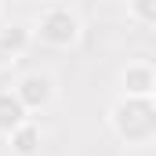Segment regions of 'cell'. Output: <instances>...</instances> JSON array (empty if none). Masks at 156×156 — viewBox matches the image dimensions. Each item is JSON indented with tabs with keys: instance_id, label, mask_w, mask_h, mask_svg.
I'll return each mask as SVG.
<instances>
[{
	"instance_id": "obj_1",
	"label": "cell",
	"mask_w": 156,
	"mask_h": 156,
	"mask_svg": "<svg viewBox=\"0 0 156 156\" xmlns=\"http://www.w3.org/2000/svg\"><path fill=\"white\" fill-rule=\"evenodd\" d=\"M105 123L127 149L156 145V98H116L105 109Z\"/></svg>"
},
{
	"instance_id": "obj_2",
	"label": "cell",
	"mask_w": 156,
	"mask_h": 156,
	"mask_svg": "<svg viewBox=\"0 0 156 156\" xmlns=\"http://www.w3.org/2000/svg\"><path fill=\"white\" fill-rule=\"evenodd\" d=\"M29 26L33 40L51 51H73L83 40V18L73 4H40Z\"/></svg>"
},
{
	"instance_id": "obj_3",
	"label": "cell",
	"mask_w": 156,
	"mask_h": 156,
	"mask_svg": "<svg viewBox=\"0 0 156 156\" xmlns=\"http://www.w3.org/2000/svg\"><path fill=\"white\" fill-rule=\"evenodd\" d=\"M15 94H18V102L26 105V113L37 120L40 113H47L55 102H58V80L51 76L47 69H26V73H18L15 76Z\"/></svg>"
},
{
	"instance_id": "obj_4",
	"label": "cell",
	"mask_w": 156,
	"mask_h": 156,
	"mask_svg": "<svg viewBox=\"0 0 156 156\" xmlns=\"http://www.w3.org/2000/svg\"><path fill=\"white\" fill-rule=\"evenodd\" d=\"M120 98H156V62L131 58L120 66Z\"/></svg>"
},
{
	"instance_id": "obj_5",
	"label": "cell",
	"mask_w": 156,
	"mask_h": 156,
	"mask_svg": "<svg viewBox=\"0 0 156 156\" xmlns=\"http://www.w3.org/2000/svg\"><path fill=\"white\" fill-rule=\"evenodd\" d=\"M33 44L37 40H33L29 22H4L0 26V66H18Z\"/></svg>"
},
{
	"instance_id": "obj_6",
	"label": "cell",
	"mask_w": 156,
	"mask_h": 156,
	"mask_svg": "<svg viewBox=\"0 0 156 156\" xmlns=\"http://www.w3.org/2000/svg\"><path fill=\"white\" fill-rule=\"evenodd\" d=\"M4 142H7V153L11 156H40L44 153V127H40V120H26Z\"/></svg>"
},
{
	"instance_id": "obj_7",
	"label": "cell",
	"mask_w": 156,
	"mask_h": 156,
	"mask_svg": "<svg viewBox=\"0 0 156 156\" xmlns=\"http://www.w3.org/2000/svg\"><path fill=\"white\" fill-rule=\"evenodd\" d=\"M26 120H33V116H29L26 105L18 102L15 87H11V83H0V138H7L11 131H18Z\"/></svg>"
},
{
	"instance_id": "obj_8",
	"label": "cell",
	"mask_w": 156,
	"mask_h": 156,
	"mask_svg": "<svg viewBox=\"0 0 156 156\" xmlns=\"http://www.w3.org/2000/svg\"><path fill=\"white\" fill-rule=\"evenodd\" d=\"M123 15H127V22H134L142 29H156V0H127Z\"/></svg>"
},
{
	"instance_id": "obj_9",
	"label": "cell",
	"mask_w": 156,
	"mask_h": 156,
	"mask_svg": "<svg viewBox=\"0 0 156 156\" xmlns=\"http://www.w3.org/2000/svg\"><path fill=\"white\" fill-rule=\"evenodd\" d=\"M4 11H7V7H4V4H0V18H4Z\"/></svg>"
}]
</instances>
